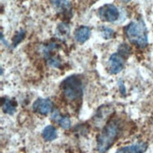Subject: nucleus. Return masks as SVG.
<instances>
[{"label":"nucleus","instance_id":"obj_2","mask_svg":"<svg viewBox=\"0 0 153 153\" xmlns=\"http://www.w3.org/2000/svg\"><path fill=\"white\" fill-rule=\"evenodd\" d=\"M120 132V123L118 120L108 122L98 134L97 139V149L99 153L107 151L115 142Z\"/></svg>","mask_w":153,"mask_h":153},{"label":"nucleus","instance_id":"obj_1","mask_svg":"<svg viewBox=\"0 0 153 153\" xmlns=\"http://www.w3.org/2000/svg\"><path fill=\"white\" fill-rule=\"evenodd\" d=\"M124 31L129 42L139 48H145L148 45V28L142 19L131 22L124 27Z\"/></svg>","mask_w":153,"mask_h":153},{"label":"nucleus","instance_id":"obj_4","mask_svg":"<svg viewBox=\"0 0 153 153\" xmlns=\"http://www.w3.org/2000/svg\"><path fill=\"white\" fill-rule=\"evenodd\" d=\"M97 16L104 22L114 23L119 18V10L114 4H106L98 9Z\"/></svg>","mask_w":153,"mask_h":153},{"label":"nucleus","instance_id":"obj_11","mask_svg":"<svg viewBox=\"0 0 153 153\" xmlns=\"http://www.w3.org/2000/svg\"><path fill=\"white\" fill-rule=\"evenodd\" d=\"M70 34V27L67 23H60L56 28V36L61 39H66Z\"/></svg>","mask_w":153,"mask_h":153},{"label":"nucleus","instance_id":"obj_14","mask_svg":"<svg viewBox=\"0 0 153 153\" xmlns=\"http://www.w3.org/2000/svg\"><path fill=\"white\" fill-rule=\"evenodd\" d=\"M2 110L7 114H13L16 111L15 105L9 98H2Z\"/></svg>","mask_w":153,"mask_h":153},{"label":"nucleus","instance_id":"obj_3","mask_svg":"<svg viewBox=\"0 0 153 153\" xmlns=\"http://www.w3.org/2000/svg\"><path fill=\"white\" fill-rule=\"evenodd\" d=\"M61 90L63 97L70 101L80 98L83 93V83H82L81 78L78 75L67 76L62 82Z\"/></svg>","mask_w":153,"mask_h":153},{"label":"nucleus","instance_id":"obj_8","mask_svg":"<svg viewBox=\"0 0 153 153\" xmlns=\"http://www.w3.org/2000/svg\"><path fill=\"white\" fill-rule=\"evenodd\" d=\"M146 149H148L146 143L139 142L131 146H123V148L117 150L116 153H144L146 150Z\"/></svg>","mask_w":153,"mask_h":153},{"label":"nucleus","instance_id":"obj_19","mask_svg":"<svg viewBox=\"0 0 153 153\" xmlns=\"http://www.w3.org/2000/svg\"><path fill=\"white\" fill-rule=\"evenodd\" d=\"M118 88H119V90H120L122 95H125V94H126V87H125L124 83H123V80L122 79H120L118 81Z\"/></svg>","mask_w":153,"mask_h":153},{"label":"nucleus","instance_id":"obj_15","mask_svg":"<svg viewBox=\"0 0 153 153\" xmlns=\"http://www.w3.org/2000/svg\"><path fill=\"white\" fill-rule=\"evenodd\" d=\"M117 53H119L121 56H123L125 59H127L129 57V55L131 54V48L128 44L123 43V44L119 45L118 48H117Z\"/></svg>","mask_w":153,"mask_h":153},{"label":"nucleus","instance_id":"obj_16","mask_svg":"<svg viewBox=\"0 0 153 153\" xmlns=\"http://www.w3.org/2000/svg\"><path fill=\"white\" fill-rule=\"evenodd\" d=\"M25 36H26L25 29H19L13 37V48H16V46L22 42L23 39L25 38Z\"/></svg>","mask_w":153,"mask_h":153},{"label":"nucleus","instance_id":"obj_21","mask_svg":"<svg viewBox=\"0 0 153 153\" xmlns=\"http://www.w3.org/2000/svg\"><path fill=\"white\" fill-rule=\"evenodd\" d=\"M122 2H124V3H128V2H129V1H131V0H121Z\"/></svg>","mask_w":153,"mask_h":153},{"label":"nucleus","instance_id":"obj_10","mask_svg":"<svg viewBox=\"0 0 153 153\" xmlns=\"http://www.w3.org/2000/svg\"><path fill=\"white\" fill-rule=\"evenodd\" d=\"M51 119L54 120L59 126L64 129H67L71 127V121H70V119L67 116H62L60 111L57 110L53 111V114H51Z\"/></svg>","mask_w":153,"mask_h":153},{"label":"nucleus","instance_id":"obj_5","mask_svg":"<svg viewBox=\"0 0 153 153\" xmlns=\"http://www.w3.org/2000/svg\"><path fill=\"white\" fill-rule=\"evenodd\" d=\"M125 65V58L119 53H114L109 58V69L110 73L115 75L120 73Z\"/></svg>","mask_w":153,"mask_h":153},{"label":"nucleus","instance_id":"obj_20","mask_svg":"<svg viewBox=\"0 0 153 153\" xmlns=\"http://www.w3.org/2000/svg\"><path fill=\"white\" fill-rule=\"evenodd\" d=\"M1 42H2V44L3 45H5L6 46H9V44L6 42V40H5V38H4V34H3V32L1 31Z\"/></svg>","mask_w":153,"mask_h":153},{"label":"nucleus","instance_id":"obj_13","mask_svg":"<svg viewBox=\"0 0 153 153\" xmlns=\"http://www.w3.org/2000/svg\"><path fill=\"white\" fill-rule=\"evenodd\" d=\"M59 48V45L58 43L54 42V41H52V42H49L48 44H45L42 46V51H43V54L44 56L48 59L49 58L51 55V53H53L55 50H57Z\"/></svg>","mask_w":153,"mask_h":153},{"label":"nucleus","instance_id":"obj_12","mask_svg":"<svg viewBox=\"0 0 153 153\" xmlns=\"http://www.w3.org/2000/svg\"><path fill=\"white\" fill-rule=\"evenodd\" d=\"M57 129L55 127H53L52 125H48L46 126L44 131H43V137L45 141L48 142H50V141H53L57 138Z\"/></svg>","mask_w":153,"mask_h":153},{"label":"nucleus","instance_id":"obj_6","mask_svg":"<svg viewBox=\"0 0 153 153\" xmlns=\"http://www.w3.org/2000/svg\"><path fill=\"white\" fill-rule=\"evenodd\" d=\"M53 103L49 98H38L32 105L33 111L39 114L46 115L52 111Z\"/></svg>","mask_w":153,"mask_h":153},{"label":"nucleus","instance_id":"obj_9","mask_svg":"<svg viewBox=\"0 0 153 153\" xmlns=\"http://www.w3.org/2000/svg\"><path fill=\"white\" fill-rule=\"evenodd\" d=\"M91 28L87 26H80L76 29L74 37L79 44H84L90 38Z\"/></svg>","mask_w":153,"mask_h":153},{"label":"nucleus","instance_id":"obj_18","mask_svg":"<svg viewBox=\"0 0 153 153\" xmlns=\"http://www.w3.org/2000/svg\"><path fill=\"white\" fill-rule=\"evenodd\" d=\"M48 64L51 67H55V68H59L62 65V62L61 59L57 57V56H50L49 58H48Z\"/></svg>","mask_w":153,"mask_h":153},{"label":"nucleus","instance_id":"obj_17","mask_svg":"<svg viewBox=\"0 0 153 153\" xmlns=\"http://www.w3.org/2000/svg\"><path fill=\"white\" fill-rule=\"evenodd\" d=\"M100 33H101V36L105 39V40H110L114 36V30L113 28H111L109 27H106V26H102L100 27Z\"/></svg>","mask_w":153,"mask_h":153},{"label":"nucleus","instance_id":"obj_7","mask_svg":"<svg viewBox=\"0 0 153 153\" xmlns=\"http://www.w3.org/2000/svg\"><path fill=\"white\" fill-rule=\"evenodd\" d=\"M49 1L59 13L71 15L72 7L68 0H49Z\"/></svg>","mask_w":153,"mask_h":153}]
</instances>
